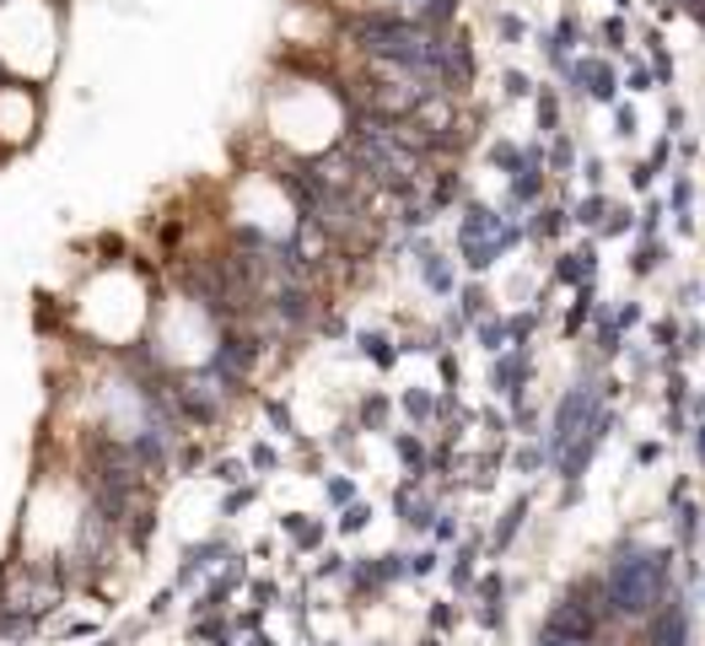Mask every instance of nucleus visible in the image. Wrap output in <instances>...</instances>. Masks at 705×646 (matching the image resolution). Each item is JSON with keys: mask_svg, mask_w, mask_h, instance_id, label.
Returning a JSON list of instances; mask_svg holds the SVG:
<instances>
[{"mask_svg": "<svg viewBox=\"0 0 705 646\" xmlns=\"http://www.w3.org/2000/svg\"><path fill=\"white\" fill-rule=\"evenodd\" d=\"M614 5H620V11H631V5H636V0H614Z\"/></svg>", "mask_w": 705, "mask_h": 646, "instance_id": "bf43d9fd", "label": "nucleus"}, {"mask_svg": "<svg viewBox=\"0 0 705 646\" xmlns=\"http://www.w3.org/2000/svg\"><path fill=\"white\" fill-rule=\"evenodd\" d=\"M544 168H550L555 178H566V173H577V140H571L566 129H555V135H544Z\"/></svg>", "mask_w": 705, "mask_h": 646, "instance_id": "a211bd4d", "label": "nucleus"}, {"mask_svg": "<svg viewBox=\"0 0 705 646\" xmlns=\"http://www.w3.org/2000/svg\"><path fill=\"white\" fill-rule=\"evenodd\" d=\"M662 216H668V205L662 199H646L642 210H636V238H662Z\"/></svg>", "mask_w": 705, "mask_h": 646, "instance_id": "473e14b6", "label": "nucleus"}, {"mask_svg": "<svg viewBox=\"0 0 705 646\" xmlns=\"http://www.w3.org/2000/svg\"><path fill=\"white\" fill-rule=\"evenodd\" d=\"M522 227H528V243H555L571 227V216H566V205H533V216Z\"/></svg>", "mask_w": 705, "mask_h": 646, "instance_id": "ddd939ff", "label": "nucleus"}, {"mask_svg": "<svg viewBox=\"0 0 705 646\" xmlns=\"http://www.w3.org/2000/svg\"><path fill=\"white\" fill-rule=\"evenodd\" d=\"M398 409H404V415L415 420V431H420V426L437 420V393H431V388H404V393H398Z\"/></svg>", "mask_w": 705, "mask_h": 646, "instance_id": "5701e85b", "label": "nucleus"}, {"mask_svg": "<svg viewBox=\"0 0 705 646\" xmlns=\"http://www.w3.org/2000/svg\"><path fill=\"white\" fill-rule=\"evenodd\" d=\"M474 561H479V544L469 539V544H458V555H452V566H448V577L458 592H469L474 587Z\"/></svg>", "mask_w": 705, "mask_h": 646, "instance_id": "7c9ffc66", "label": "nucleus"}, {"mask_svg": "<svg viewBox=\"0 0 705 646\" xmlns=\"http://www.w3.org/2000/svg\"><path fill=\"white\" fill-rule=\"evenodd\" d=\"M350 125H356V103L345 81L323 76L319 65H286V76L264 86V135L286 162H319L339 151Z\"/></svg>", "mask_w": 705, "mask_h": 646, "instance_id": "f03ea898", "label": "nucleus"}, {"mask_svg": "<svg viewBox=\"0 0 705 646\" xmlns=\"http://www.w3.org/2000/svg\"><path fill=\"white\" fill-rule=\"evenodd\" d=\"M469 592L479 598V625H485V631H496V625L507 620V577H501V572H490V577L474 581Z\"/></svg>", "mask_w": 705, "mask_h": 646, "instance_id": "1a4fd4ad", "label": "nucleus"}, {"mask_svg": "<svg viewBox=\"0 0 705 646\" xmlns=\"http://www.w3.org/2000/svg\"><path fill=\"white\" fill-rule=\"evenodd\" d=\"M528 378H533V345L496 350V367H490V393H496V399H522Z\"/></svg>", "mask_w": 705, "mask_h": 646, "instance_id": "6e6552de", "label": "nucleus"}, {"mask_svg": "<svg viewBox=\"0 0 705 646\" xmlns=\"http://www.w3.org/2000/svg\"><path fill=\"white\" fill-rule=\"evenodd\" d=\"M496 38H501V44H522V38H528V22H522L517 11H496Z\"/></svg>", "mask_w": 705, "mask_h": 646, "instance_id": "c9c22d12", "label": "nucleus"}, {"mask_svg": "<svg viewBox=\"0 0 705 646\" xmlns=\"http://www.w3.org/2000/svg\"><path fill=\"white\" fill-rule=\"evenodd\" d=\"M280 528L291 533V544H297L302 555H313V550L323 544V533H328L319 517H302V512H286V517H280Z\"/></svg>", "mask_w": 705, "mask_h": 646, "instance_id": "aec40b11", "label": "nucleus"}, {"mask_svg": "<svg viewBox=\"0 0 705 646\" xmlns=\"http://www.w3.org/2000/svg\"><path fill=\"white\" fill-rule=\"evenodd\" d=\"M592 339H598V356H603V361H614V356H620V350H625V328H620V323H614V313H609V308H603V302H592Z\"/></svg>", "mask_w": 705, "mask_h": 646, "instance_id": "4468645a", "label": "nucleus"}, {"mask_svg": "<svg viewBox=\"0 0 705 646\" xmlns=\"http://www.w3.org/2000/svg\"><path fill=\"white\" fill-rule=\"evenodd\" d=\"M662 258H668V243H662V238H636V249H631L625 264H631V275H636V280H646V275H657V269H662Z\"/></svg>", "mask_w": 705, "mask_h": 646, "instance_id": "412c9836", "label": "nucleus"}, {"mask_svg": "<svg viewBox=\"0 0 705 646\" xmlns=\"http://www.w3.org/2000/svg\"><path fill=\"white\" fill-rule=\"evenodd\" d=\"M701 517L705 512L690 501V496L673 507V528H679V533H673V550H679V555H695V544H701Z\"/></svg>", "mask_w": 705, "mask_h": 646, "instance_id": "f3484780", "label": "nucleus"}, {"mask_svg": "<svg viewBox=\"0 0 705 646\" xmlns=\"http://www.w3.org/2000/svg\"><path fill=\"white\" fill-rule=\"evenodd\" d=\"M388 415H393V399H388V393H367V399L356 404V426H367V431H383Z\"/></svg>", "mask_w": 705, "mask_h": 646, "instance_id": "c85d7f7f", "label": "nucleus"}, {"mask_svg": "<svg viewBox=\"0 0 705 646\" xmlns=\"http://www.w3.org/2000/svg\"><path fill=\"white\" fill-rule=\"evenodd\" d=\"M426 620H431V631H437V636H448L452 625H458V609H452V603H431V614H426Z\"/></svg>", "mask_w": 705, "mask_h": 646, "instance_id": "37998d69", "label": "nucleus"}, {"mask_svg": "<svg viewBox=\"0 0 705 646\" xmlns=\"http://www.w3.org/2000/svg\"><path fill=\"white\" fill-rule=\"evenodd\" d=\"M544 469V448H522L517 452V474H539Z\"/></svg>", "mask_w": 705, "mask_h": 646, "instance_id": "de8ad7c7", "label": "nucleus"}, {"mask_svg": "<svg viewBox=\"0 0 705 646\" xmlns=\"http://www.w3.org/2000/svg\"><path fill=\"white\" fill-rule=\"evenodd\" d=\"M44 119H49L44 86H27V81H5L0 76V168L16 162L22 151H33L44 140Z\"/></svg>", "mask_w": 705, "mask_h": 646, "instance_id": "20e7f679", "label": "nucleus"}, {"mask_svg": "<svg viewBox=\"0 0 705 646\" xmlns=\"http://www.w3.org/2000/svg\"><path fill=\"white\" fill-rule=\"evenodd\" d=\"M614 135H620V140H636V135H642V119H636L631 103H614Z\"/></svg>", "mask_w": 705, "mask_h": 646, "instance_id": "ea45409f", "label": "nucleus"}, {"mask_svg": "<svg viewBox=\"0 0 705 646\" xmlns=\"http://www.w3.org/2000/svg\"><path fill=\"white\" fill-rule=\"evenodd\" d=\"M684 125H690V114H684V103H668V135L679 140V135H684Z\"/></svg>", "mask_w": 705, "mask_h": 646, "instance_id": "8fccbe9b", "label": "nucleus"}, {"mask_svg": "<svg viewBox=\"0 0 705 646\" xmlns=\"http://www.w3.org/2000/svg\"><path fill=\"white\" fill-rule=\"evenodd\" d=\"M679 302L695 308V302H701V280H684V286H679Z\"/></svg>", "mask_w": 705, "mask_h": 646, "instance_id": "6e6d98bb", "label": "nucleus"}, {"mask_svg": "<svg viewBox=\"0 0 705 646\" xmlns=\"http://www.w3.org/2000/svg\"><path fill=\"white\" fill-rule=\"evenodd\" d=\"M614 238H636V210L631 205H609V216L598 221V243H614Z\"/></svg>", "mask_w": 705, "mask_h": 646, "instance_id": "bb28decb", "label": "nucleus"}, {"mask_svg": "<svg viewBox=\"0 0 705 646\" xmlns=\"http://www.w3.org/2000/svg\"><path fill=\"white\" fill-rule=\"evenodd\" d=\"M662 205H668V216H695V178H690L684 168L673 173V189H668Z\"/></svg>", "mask_w": 705, "mask_h": 646, "instance_id": "c756f323", "label": "nucleus"}, {"mask_svg": "<svg viewBox=\"0 0 705 646\" xmlns=\"http://www.w3.org/2000/svg\"><path fill=\"white\" fill-rule=\"evenodd\" d=\"M501 92L512 97V103H522V97H533V81H528V70H501Z\"/></svg>", "mask_w": 705, "mask_h": 646, "instance_id": "58836bf2", "label": "nucleus"}, {"mask_svg": "<svg viewBox=\"0 0 705 646\" xmlns=\"http://www.w3.org/2000/svg\"><path fill=\"white\" fill-rule=\"evenodd\" d=\"M458 302H463L458 313L469 319V328H474V323L485 319V313H496V302H490V291H485V280H479V275H474V280H469V286L458 291Z\"/></svg>", "mask_w": 705, "mask_h": 646, "instance_id": "a878e982", "label": "nucleus"}, {"mask_svg": "<svg viewBox=\"0 0 705 646\" xmlns=\"http://www.w3.org/2000/svg\"><path fill=\"white\" fill-rule=\"evenodd\" d=\"M431 533H437L442 544H452V539H458V522H452V517H442V512H437V522H431Z\"/></svg>", "mask_w": 705, "mask_h": 646, "instance_id": "603ef678", "label": "nucleus"}, {"mask_svg": "<svg viewBox=\"0 0 705 646\" xmlns=\"http://www.w3.org/2000/svg\"><path fill=\"white\" fill-rule=\"evenodd\" d=\"M614 323L631 334V328H642V323H646V308H642V302H620V308H614Z\"/></svg>", "mask_w": 705, "mask_h": 646, "instance_id": "79ce46f5", "label": "nucleus"}, {"mask_svg": "<svg viewBox=\"0 0 705 646\" xmlns=\"http://www.w3.org/2000/svg\"><path fill=\"white\" fill-rule=\"evenodd\" d=\"M70 44V5L60 0H0V76L49 86Z\"/></svg>", "mask_w": 705, "mask_h": 646, "instance_id": "7ed1b4c3", "label": "nucleus"}, {"mask_svg": "<svg viewBox=\"0 0 705 646\" xmlns=\"http://www.w3.org/2000/svg\"><path fill=\"white\" fill-rule=\"evenodd\" d=\"M642 625H646V646H690V603H684V592L673 587Z\"/></svg>", "mask_w": 705, "mask_h": 646, "instance_id": "0eeeda50", "label": "nucleus"}, {"mask_svg": "<svg viewBox=\"0 0 705 646\" xmlns=\"http://www.w3.org/2000/svg\"><path fill=\"white\" fill-rule=\"evenodd\" d=\"M372 522V507L367 501H350V507H339V533H361Z\"/></svg>", "mask_w": 705, "mask_h": 646, "instance_id": "4c0bfd02", "label": "nucleus"}, {"mask_svg": "<svg viewBox=\"0 0 705 646\" xmlns=\"http://www.w3.org/2000/svg\"><path fill=\"white\" fill-rule=\"evenodd\" d=\"M657 458H662V442H642L636 448V463H657Z\"/></svg>", "mask_w": 705, "mask_h": 646, "instance_id": "4d7b16f0", "label": "nucleus"}, {"mask_svg": "<svg viewBox=\"0 0 705 646\" xmlns=\"http://www.w3.org/2000/svg\"><path fill=\"white\" fill-rule=\"evenodd\" d=\"M393 452H398V463H404L409 480H426L431 474V452H426V442L415 431H393Z\"/></svg>", "mask_w": 705, "mask_h": 646, "instance_id": "dca6fc26", "label": "nucleus"}, {"mask_svg": "<svg viewBox=\"0 0 705 646\" xmlns=\"http://www.w3.org/2000/svg\"><path fill=\"white\" fill-rule=\"evenodd\" d=\"M577 173L587 178V189H603V157L598 151H587V162H581Z\"/></svg>", "mask_w": 705, "mask_h": 646, "instance_id": "c03bdc74", "label": "nucleus"}, {"mask_svg": "<svg viewBox=\"0 0 705 646\" xmlns=\"http://www.w3.org/2000/svg\"><path fill=\"white\" fill-rule=\"evenodd\" d=\"M609 205H614V199H609L603 189H587V199H577L566 216H571V227H587V232H598V221L609 216Z\"/></svg>", "mask_w": 705, "mask_h": 646, "instance_id": "b1692460", "label": "nucleus"}, {"mask_svg": "<svg viewBox=\"0 0 705 646\" xmlns=\"http://www.w3.org/2000/svg\"><path fill=\"white\" fill-rule=\"evenodd\" d=\"M528 512H533V496H517L512 507H507V512L496 517V528H490V555H496V561H501V555L512 550V539L522 533V522H528Z\"/></svg>", "mask_w": 705, "mask_h": 646, "instance_id": "f8f14e48", "label": "nucleus"}, {"mask_svg": "<svg viewBox=\"0 0 705 646\" xmlns=\"http://www.w3.org/2000/svg\"><path fill=\"white\" fill-rule=\"evenodd\" d=\"M651 184H657V173H651L646 162H636V168H631V189H636V194H646V189H651Z\"/></svg>", "mask_w": 705, "mask_h": 646, "instance_id": "09e8293b", "label": "nucleus"}, {"mask_svg": "<svg viewBox=\"0 0 705 646\" xmlns=\"http://www.w3.org/2000/svg\"><path fill=\"white\" fill-rule=\"evenodd\" d=\"M560 81L577 97H587V103H603V108L620 103V65L609 60V55H571V70Z\"/></svg>", "mask_w": 705, "mask_h": 646, "instance_id": "423d86ee", "label": "nucleus"}, {"mask_svg": "<svg viewBox=\"0 0 705 646\" xmlns=\"http://www.w3.org/2000/svg\"><path fill=\"white\" fill-rule=\"evenodd\" d=\"M620 86H631V92H651L657 81H651V65H642L636 55H625V70H620Z\"/></svg>", "mask_w": 705, "mask_h": 646, "instance_id": "f704fd0d", "label": "nucleus"}, {"mask_svg": "<svg viewBox=\"0 0 705 646\" xmlns=\"http://www.w3.org/2000/svg\"><path fill=\"white\" fill-rule=\"evenodd\" d=\"M249 463H254V469H280V452L269 448V442H254V448H249Z\"/></svg>", "mask_w": 705, "mask_h": 646, "instance_id": "a18cd8bd", "label": "nucleus"}, {"mask_svg": "<svg viewBox=\"0 0 705 646\" xmlns=\"http://www.w3.org/2000/svg\"><path fill=\"white\" fill-rule=\"evenodd\" d=\"M437 367H442V383L458 388V356L452 350H437Z\"/></svg>", "mask_w": 705, "mask_h": 646, "instance_id": "3c124183", "label": "nucleus"}, {"mask_svg": "<svg viewBox=\"0 0 705 646\" xmlns=\"http://www.w3.org/2000/svg\"><path fill=\"white\" fill-rule=\"evenodd\" d=\"M690 442H695V463L705 469V420H695V426H690Z\"/></svg>", "mask_w": 705, "mask_h": 646, "instance_id": "5fc2aeb1", "label": "nucleus"}, {"mask_svg": "<svg viewBox=\"0 0 705 646\" xmlns=\"http://www.w3.org/2000/svg\"><path fill=\"white\" fill-rule=\"evenodd\" d=\"M157 291V275L114 243V254H92L86 269L60 291V339H70L81 356H129L146 339Z\"/></svg>", "mask_w": 705, "mask_h": 646, "instance_id": "f257e3e1", "label": "nucleus"}, {"mask_svg": "<svg viewBox=\"0 0 705 646\" xmlns=\"http://www.w3.org/2000/svg\"><path fill=\"white\" fill-rule=\"evenodd\" d=\"M512 189H507V205L512 210H533V205H544V168H522L507 178Z\"/></svg>", "mask_w": 705, "mask_h": 646, "instance_id": "2eb2a0df", "label": "nucleus"}, {"mask_svg": "<svg viewBox=\"0 0 705 646\" xmlns=\"http://www.w3.org/2000/svg\"><path fill=\"white\" fill-rule=\"evenodd\" d=\"M642 49L651 55V81L668 86V81H673V55H668V44H662V27H646Z\"/></svg>", "mask_w": 705, "mask_h": 646, "instance_id": "393cba45", "label": "nucleus"}, {"mask_svg": "<svg viewBox=\"0 0 705 646\" xmlns=\"http://www.w3.org/2000/svg\"><path fill=\"white\" fill-rule=\"evenodd\" d=\"M598 33H603V49H609V55H631V44H625V38H631V22H625V16H609Z\"/></svg>", "mask_w": 705, "mask_h": 646, "instance_id": "72a5a7b5", "label": "nucleus"}, {"mask_svg": "<svg viewBox=\"0 0 705 646\" xmlns=\"http://www.w3.org/2000/svg\"><path fill=\"white\" fill-rule=\"evenodd\" d=\"M323 496H328V507H350L356 501V480L334 474V480H323Z\"/></svg>", "mask_w": 705, "mask_h": 646, "instance_id": "e433bc0d", "label": "nucleus"}, {"mask_svg": "<svg viewBox=\"0 0 705 646\" xmlns=\"http://www.w3.org/2000/svg\"><path fill=\"white\" fill-rule=\"evenodd\" d=\"M684 415H690V426H695V420H705V393H695V388H690V404H684Z\"/></svg>", "mask_w": 705, "mask_h": 646, "instance_id": "864d4df0", "label": "nucleus"}, {"mask_svg": "<svg viewBox=\"0 0 705 646\" xmlns=\"http://www.w3.org/2000/svg\"><path fill=\"white\" fill-rule=\"evenodd\" d=\"M668 157H673V135H662V140L651 146V157H646V168H651V173H662V168H668Z\"/></svg>", "mask_w": 705, "mask_h": 646, "instance_id": "49530a36", "label": "nucleus"}, {"mask_svg": "<svg viewBox=\"0 0 705 646\" xmlns=\"http://www.w3.org/2000/svg\"><path fill=\"white\" fill-rule=\"evenodd\" d=\"M533 114H539V129L544 135H555L560 129V114H566V103H560V86H533Z\"/></svg>", "mask_w": 705, "mask_h": 646, "instance_id": "4be33fe9", "label": "nucleus"}, {"mask_svg": "<svg viewBox=\"0 0 705 646\" xmlns=\"http://www.w3.org/2000/svg\"><path fill=\"white\" fill-rule=\"evenodd\" d=\"M587 280H598V243H581L555 258V286H587Z\"/></svg>", "mask_w": 705, "mask_h": 646, "instance_id": "9d476101", "label": "nucleus"}, {"mask_svg": "<svg viewBox=\"0 0 705 646\" xmlns=\"http://www.w3.org/2000/svg\"><path fill=\"white\" fill-rule=\"evenodd\" d=\"M420 646H448V642H442V636H426V642H420Z\"/></svg>", "mask_w": 705, "mask_h": 646, "instance_id": "13d9d810", "label": "nucleus"}, {"mask_svg": "<svg viewBox=\"0 0 705 646\" xmlns=\"http://www.w3.org/2000/svg\"><path fill=\"white\" fill-rule=\"evenodd\" d=\"M474 339L496 356V350H512V313H485L474 323Z\"/></svg>", "mask_w": 705, "mask_h": 646, "instance_id": "6ab92c4d", "label": "nucleus"}, {"mask_svg": "<svg viewBox=\"0 0 705 646\" xmlns=\"http://www.w3.org/2000/svg\"><path fill=\"white\" fill-rule=\"evenodd\" d=\"M415 264H420V280L437 291V297H452L458 291V275H452V264H448V254H437L431 243H415Z\"/></svg>", "mask_w": 705, "mask_h": 646, "instance_id": "9b49d317", "label": "nucleus"}, {"mask_svg": "<svg viewBox=\"0 0 705 646\" xmlns=\"http://www.w3.org/2000/svg\"><path fill=\"white\" fill-rule=\"evenodd\" d=\"M614 426H620V415H614V409L603 404V409H598V415H592V420L581 426L577 437L566 442V452H560V458L550 463V469H555V474L566 480V501H577V485H581V474L592 469V458H598V448L609 442V431H614Z\"/></svg>", "mask_w": 705, "mask_h": 646, "instance_id": "39448f33", "label": "nucleus"}, {"mask_svg": "<svg viewBox=\"0 0 705 646\" xmlns=\"http://www.w3.org/2000/svg\"><path fill=\"white\" fill-rule=\"evenodd\" d=\"M592 302H598V286L587 280V286H577V302H571V313H566V334H571V339L587 328V319H592Z\"/></svg>", "mask_w": 705, "mask_h": 646, "instance_id": "2f4dec72", "label": "nucleus"}, {"mask_svg": "<svg viewBox=\"0 0 705 646\" xmlns=\"http://www.w3.org/2000/svg\"><path fill=\"white\" fill-rule=\"evenodd\" d=\"M690 404V378L679 367H668V409H684Z\"/></svg>", "mask_w": 705, "mask_h": 646, "instance_id": "a19ab883", "label": "nucleus"}, {"mask_svg": "<svg viewBox=\"0 0 705 646\" xmlns=\"http://www.w3.org/2000/svg\"><path fill=\"white\" fill-rule=\"evenodd\" d=\"M356 345H361V356H367V361H372V367H393V361H398V345H393V339H388V334H378V328H367V334H356Z\"/></svg>", "mask_w": 705, "mask_h": 646, "instance_id": "cd10ccee", "label": "nucleus"}]
</instances>
